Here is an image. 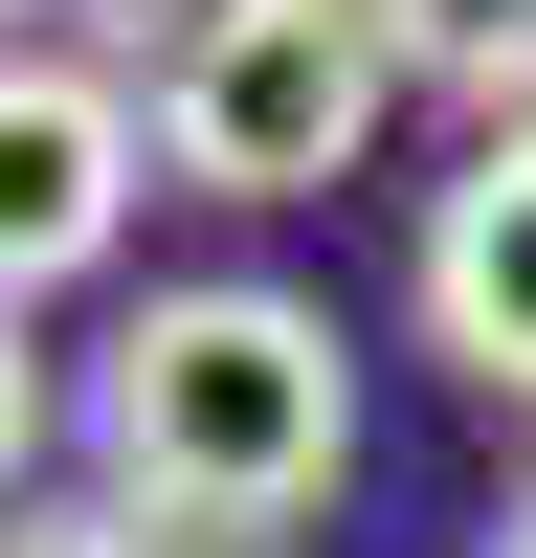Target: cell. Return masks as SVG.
<instances>
[{
    "mask_svg": "<svg viewBox=\"0 0 536 558\" xmlns=\"http://www.w3.org/2000/svg\"><path fill=\"white\" fill-rule=\"evenodd\" d=\"M89 447H112V492H134L157 536L268 558L313 492L357 470V357H336V313H313V291L202 268V291H157L112 357H89Z\"/></svg>",
    "mask_w": 536,
    "mask_h": 558,
    "instance_id": "1",
    "label": "cell"
},
{
    "mask_svg": "<svg viewBox=\"0 0 536 558\" xmlns=\"http://www.w3.org/2000/svg\"><path fill=\"white\" fill-rule=\"evenodd\" d=\"M380 112H402V0H202V45L157 68V179L179 202H336Z\"/></svg>",
    "mask_w": 536,
    "mask_h": 558,
    "instance_id": "2",
    "label": "cell"
},
{
    "mask_svg": "<svg viewBox=\"0 0 536 558\" xmlns=\"http://www.w3.org/2000/svg\"><path fill=\"white\" fill-rule=\"evenodd\" d=\"M134 179H157V112L112 68H68V45H0V313L68 291V268H112Z\"/></svg>",
    "mask_w": 536,
    "mask_h": 558,
    "instance_id": "3",
    "label": "cell"
},
{
    "mask_svg": "<svg viewBox=\"0 0 536 558\" xmlns=\"http://www.w3.org/2000/svg\"><path fill=\"white\" fill-rule=\"evenodd\" d=\"M425 336L491 402H536V134H470V179L425 202Z\"/></svg>",
    "mask_w": 536,
    "mask_h": 558,
    "instance_id": "4",
    "label": "cell"
},
{
    "mask_svg": "<svg viewBox=\"0 0 536 558\" xmlns=\"http://www.w3.org/2000/svg\"><path fill=\"white\" fill-rule=\"evenodd\" d=\"M0 558H157V514H134V492H23Z\"/></svg>",
    "mask_w": 536,
    "mask_h": 558,
    "instance_id": "5",
    "label": "cell"
},
{
    "mask_svg": "<svg viewBox=\"0 0 536 558\" xmlns=\"http://www.w3.org/2000/svg\"><path fill=\"white\" fill-rule=\"evenodd\" d=\"M202 45V0H89V68H179Z\"/></svg>",
    "mask_w": 536,
    "mask_h": 558,
    "instance_id": "6",
    "label": "cell"
},
{
    "mask_svg": "<svg viewBox=\"0 0 536 558\" xmlns=\"http://www.w3.org/2000/svg\"><path fill=\"white\" fill-rule=\"evenodd\" d=\"M23 470H45V357H23V313H0V514H23Z\"/></svg>",
    "mask_w": 536,
    "mask_h": 558,
    "instance_id": "7",
    "label": "cell"
},
{
    "mask_svg": "<svg viewBox=\"0 0 536 558\" xmlns=\"http://www.w3.org/2000/svg\"><path fill=\"white\" fill-rule=\"evenodd\" d=\"M514 558H536V470H514Z\"/></svg>",
    "mask_w": 536,
    "mask_h": 558,
    "instance_id": "8",
    "label": "cell"
},
{
    "mask_svg": "<svg viewBox=\"0 0 536 558\" xmlns=\"http://www.w3.org/2000/svg\"><path fill=\"white\" fill-rule=\"evenodd\" d=\"M0 45H23V0H0Z\"/></svg>",
    "mask_w": 536,
    "mask_h": 558,
    "instance_id": "9",
    "label": "cell"
}]
</instances>
